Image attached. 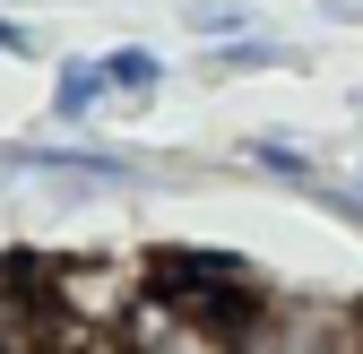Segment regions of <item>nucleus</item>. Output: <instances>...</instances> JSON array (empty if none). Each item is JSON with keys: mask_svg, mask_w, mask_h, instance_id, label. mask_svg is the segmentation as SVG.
<instances>
[{"mask_svg": "<svg viewBox=\"0 0 363 354\" xmlns=\"http://www.w3.org/2000/svg\"><path fill=\"white\" fill-rule=\"evenodd\" d=\"M251 156H259V164H268V173H286V182H303V156H294V147H277V139H259V147H251Z\"/></svg>", "mask_w": 363, "mask_h": 354, "instance_id": "obj_5", "label": "nucleus"}, {"mask_svg": "<svg viewBox=\"0 0 363 354\" xmlns=\"http://www.w3.org/2000/svg\"><path fill=\"white\" fill-rule=\"evenodd\" d=\"M164 69H156V52H113L104 61V86H121V96H147Z\"/></svg>", "mask_w": 363, "mask_h": 354, "instance_id": "obj_3", "label": "nucleus"}, {"mask_svg": "<svg viewBox=\"0 0 363 354\" xmlns=\"http://www.w3.org/2000/svg\"><path fill=\"white\" fill-rule=\"evenodd\" d=\"M0 52H26V26H9V18H0Z\"/></svg>", "mask_w": 363, "mask_h": 354, "instance_id": "obj_7", "label": "nucleus"}, {"mask_svg": "<svg viewBox=\"0 0 363 354\" xmlns=\"http://www.w3.org/2000/svg\"><path fill=\"white\" fill-rule=\"evenodd\" d=\"M104 96V69H61V86H52V104H61V121H78L86 104Z\"/></svg>", "mask_w": 363, "mask_h": 354, "instance_id": "obj_4", "label": "nucleus"}, {"mask_svg": "<svg viewBox=\"0 0 363 354\" xmlns=\"http://www.w3.org/2000/svg\"><path fill=\"white\" fill-rule=\"evenodd\" d=\"M130 354H242V329L199 285H156L130 302Z\"/></svg>", "mask_w": 363, "mask_h": 354, "instance_id": "obj_1", "label": "nucleus"}, {"mask_svg": "<svg viewBox=\"0 0 363 354\" xmlns=\"http://www.w3.org/2000/svg\"><path fill=\"white\" fill-rule=\"evenodd\" d=\"M354 346H363V320L354 312H286L268 354H354Z\"/></svg>", "mask_w": 363, "mask_h": 354, "instance_id": "obj_2", "label": "nucleus"}, {"mask_svg": "<svg viewBox=\"0 0 363 354\" xmlns=\"http://www.w3.org/2000/svg\"><path fill=\"white\" fill-rule=\"evenodd\" d=\"M191 26H199V35H208V26L225 35V26H242V9H216V0H191Z\"/></svg>", "mask_w": 363, "mask_h": 354, "instance_id": "obj_6", "label": "nucleus"}]
</instances>
